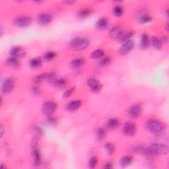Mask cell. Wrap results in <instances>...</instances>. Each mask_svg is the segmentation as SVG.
Returning <instances> with one entry per match:
<instances>
[{"instance_id":"1","label":"cell","mask_w":169,"mask_h":169,"mask_svg":"<svg viewBox=\"0 0 169 169\" xmlns=\"http://www.w3.org/2000/svg\"><path fill=\"white\" fill-rule=\"evenodd\" d=\"M134 150L137 153L146 156H157L167 154L168 153V147L164 144L153 143L148 147L138 145L134 148Z\"/></svg>"},{"instance_id":"2","label":"cell","mask_w":169,"mask_h":169,"mask_svg":"<svg viewBox=\"0 0 169 169\" xmlns=\"http://www.w3.org/2000/svg\"><path fill=\"white\" fill-rule=\"evenodd\" d=\"M146 128L151 133L155 135L161 134L164 130V126L162 122L155 119H150L146 122Z\"/></svg>"},{"instance_id":"3","label":"cell","mask_w":169,"mask_h":169,"mask_svg":"<svg viewBox=\"0 0 169 169\" xmlns=\"http://www.w3.org/2000/svg\"><path fill=\"white\" fill-rule=\"evenodd\" d=\"M90 44V41L87 38H75L70 42V46L75 50H83Z\"/></svg>"},{"instance_id":"4","label":"cell","mask_w":169,"mask_h":169,"mask_svg":"<svg viewBox=\"0 0 169 169\" xmlns=\"http://www.w3.org/2000/svg\"><path fill=\"white\" fill-rule=\"evenodd\" d=\"M13 23H14V25L17 26H18V27L24 28L31 24L32 19L29 16L22 15L15 18Z\"/></svg>"},{"instance_id":"5","label":"cell","mask_w":169,"mask_h":169,"mask_svg":"<svg viewBox=\"0 0 169 169\" xmlns=\"http://www.w3.org/2000/svg\"><path fill=\"white\" fill-rule=\"evenodd\" d=\"M37 141H34L32 145V155L33 157V163L36 167L39 166L41 163V153L36 144Z\"/></svg>"},{"instance_id":"6","label":"cell","mask_w":169,"mask_h":169,"mask_svg":"<svg viewBox=\"0 0 169 169\" xmlns=\"http://www.w3.org/2000/svg\"><path fill=\"white\" fill-rule=\"evenodd\" d=\"M15 86V82L11 78H8L3 81L2 84L1 91L3 94H9L11 92Z\"/></svg>"},{"instance_id":"7","label":"cell","mask_w":169,"mask_h":169,"mask_svg":"<svg viewBox=\"0 0 169 169\" xmlns=\"http://www.w3.org/2000/svg\"><path fill=\"white\" fill-rule=\"evenodd\" d=\"M56 108H57V104L54 101H48L42 106V112L44 114L50 116L54 113Z\"/></svg>"},{"instance_id":"8","label":"cell","mask_w":169,"mask_h":169,"mask_svg":"<svg viewBox=\"0 0 169 169\" xmlns=\"http://www.w3.org/2000/svg\"><path fill=\"white\" fill-rule=\"evenodd\" d=\"M87 85L91 90L94 92H98L102 89V84L100 81L95 78H90L88 79Z\"/></svg>"},{"instance_id":"9","label":"cell","mask_w":169,"mask_h":169,"mask_svg":"<svg viewBox=\"0 0 169 169\" xmlns=\"http://www.w3.org/2000/svg\"><path fill=\"white\" fill-rule=\"evenodd\" d=\"M136 125L133 122H127L123 127L124 134L127 136H132L136 132Z\"/></svg>"},{"instance_id":"10","label":"cell","mask_w":169,"mask_h":169,"mask_svg":"<svg viewBox=\"0 0 169 169\" xmlns=\"http://www.w3.org/2000/svg\"><path fill=\"white\" fill-rule=\"evenodd\" d=\"M135 46V42L133 40H129V41L124 42L121 48L120 49V54L122 55H125L128 54Z\"/></svg>"},{"instance_id":"11","label":"cell","mask_w":169,"mask_h":169,"mask_svg":"<svg viewBox=\"0 0 169 169\" xmlns=\"http://www.w3.org/2000/svg\"><path fill=\"white\" fill-rule=\"evenodd\" d=\"M142 111V107L140 104H135L131 106L129 109L128 113L132 118H137L140 116Z\"/></svg>"},{"instance_id":"12","label":"cell","mask_w":169,"mask_h":169,"mask_svg":"<svg viewBox=\"0 0 169 169\" xmlns=\"http://www.w3.org/2000/svg\"><path fill=\"white\" fill-rule=\"evenodd\" d=\"M11 56L13 57H15L17 59H21L23 58L26 55V52L25 50L23 49L21 46H13V47L11 50Z\"/></svg>"},{"instance_id":"13","label":"cell","mask_w":169,"mask_h":169,"mask_svg":"<svg viewBox=\"0 0 169 169\" xmlns=\"http://www.w3.org/2000/svg\"><path fill=\"white\" fill-rule=\"evenodd\" d=\"M37 20L39 24L42 25H46L49 24L50 23H51L52 17L48 13H42L38 15Z\"/></svg>"},{"instance_id":"14","label":"cell","mask_w":169,"mask_h":169,"mask_svg":"<svg viewBox=\"0 0 169 169\" xmlns=\"http://www.w3.org/2000/svg\"><path fill=\"white\" fill-rule=\"evenodd\" d=\"M122 33H123V29L120 26H114L109 32V36L112 39H119Z\"/></svg>"},{"instance_id":"15","label":"cell","mask_w":169,"mask_h":169,"mask_svg":"<svg viewBox=\"0 0 169 169\" xmlns=\"http://www.w3.org/2000/svg\"><path fill=\"white\" fill-rule=\"evenodd\" d=\"M81 106V101L80 100H75L71 101L67 104L66 109L69 112H74L78 110Z\"/></svg>"},{"instance_id":"16","label":"cell","mask_w":169,"mask_h":169,"mask_svg":"<svg viewBox=\"0 0 169 169\" xmlns=\"http://www.w3.org/2000/svg\"><path fill=\"white\" fill-rule=\"evenodd\" d=\"M150 44V38L149 35L146 33H143L141 35L140 40V46L141 48L143 49H146L149 47Z\"/></svg>"},{"instance_id":"17","label":"cell","mask_w":169,"mask_h":169,"mask_svg":"<svg viewBox=\"0 0 169 169\" xmlns=\"http://www.w3.org/2000/svg\"><path fill=\"white\" fill-rule=\"evenodd\" d=\"M85 63V60L83 58H77L74 59L71 62V66L72 68L77 69L81 68Z\"/></svg>"},{"instance_id":"18","label":"cell","mask_w":169,"mask_h":169,"mask_svg":"<svg viewBox=\"0 0 169 169\" xmlns=\"http://www.w3.org/2000/svg\"><path fill=\"white\" fill-rule=\"evenodd\" d=\"M96 25H97V27L99 29H106L108 26V20L105 17H101L98 20Z\"/></svg>"},{"instance_id":"19","label":"cell","mask_w":169,"mask_h":169,"mask_svg":"<svg viewBox=\"0 0 169 169\" xmlns=\"http://www.w3.org/2000/svg\"><path fill=\"white\" fill-rule=\"evenodd\" d=\"M132 161H133V157L131 155H127V156H125L122 158L120 162V164L122 167H126L131 164Z\"/></svg>"},{"instance_id":"20","label":"cell","mask_w":169,"mask_h":169,"mask_svg":"<svg viewBox=\"0 0 169 169\" xmlns=\"http://www.w3.org/2000/svg\"><path fill=\"white\" fill-rule=\"evenodd\" d=\"M150 43H151L153 47L157 50L161 49L163 46V43H162L161 39L158 38L156 36H152L150 40Z\"/></svg>"},{"instance_id":"21","label":"cell","mask_w":169,"mask_h":169,"mask_svg":"<svg viewBox=\"0 0 169 169\" xmlns=\"http://www.w3.org/2000/svg\"><path fill=\"white\" fill-rule=\"evenodd\" d=\"M92 13V9H89V8H83L81 10H79L78 12V16L80 18H86L88 17L90 15H91Z\"/></svg>"},{"instance_id":"22","label":"cell","mask_w":169,"mask_h":169,"mask_svg":"<svg viewBox=\"0 0 169 169\" xmlns=\"http://www.w3.org/2000/svg\"><path fill=\"white\" fill-rule=\"evenodd\" d=\"M6 63L7 64L11 66L13 68H17L19 67V62L17 58H16L15 57H9L8 59H6Z\"/></svg>"},{"instance_id":"23","label":"cell","mask_w":169,"mask_h":169,"mask_svg":"<svg viewBox=\"0 0 169 169\" xmlns=\"http://www.w3.org/2000/svg\"><path fill=\"white\" fill-rule=\"evenodd\" d=\"M134 34V32H133V31H127L125 32H123L120 38L118 39L119 41H120V42H126V41H129V40H130V38L133 36Z\"/></svg>"},{"instance_id":"24","label":"cell","mask_w":169,"mask_h":169,"mask_svg":"<svg viewBox=\"0 0 169 169\" xmlns=\"http://www.w3.org/2000/svg\"><path fill=\"white\" fill-rule=\"evenodd\" d=\"M42 64V59L40 57H36L30 60L29 65L32 68H38Z\"/></svg>"},{"instance_id":"25","label":"cell","mask_w":169,"mask_h":169,"mask_svg":"<svg viewBox=\"0 0 169 169\" xmlns=\"http://www.w3.org/2000/svg\"><path fill=\"white\" fill-rule=\"evenodd\" d=\"M32 132L34 134V141H37L38 139L41 137L42 135V130L39 126H33L32 127Z\"/></svg>"},{"instance_id":"26","label":"cell","mask_w":169,"mask_h":169,"mask_svg":"<svg viewBox=\"0 0 169 169\" xmlns=\"http://www.w3.org/2000/svg\"><path fill=\"white\" fill-rule=\"evenodd\" d=\"M67 83H68L67 79L65 78H59L56 79V80L54 82L53 85L56 87L63 88L67 85Z\"/></svg>"},{"instance_id":"27","label":"cell","mask_w":169,"mask_h":169,"mask_svg":"<svg viewBox=\"0 0 169 169\" xmlns=\"http://www.w3.org/2000/svg\"><path fill=\"white\" fill-rule=\"evenodd\" d=\"M120 124L118 119L116 118H112L107 122V127L110 129H114L118 128Z\"/></svg>"},{"instance_id":"28","label":"cell","mask_w":169,"mask_h":169,"mask_svg":"<svg viewBox=\"0 0 169 169\" xmlns=\"http://www.w3.org/2000/svg\"><path fill=\"white\" fill-rule=\"evenodd\" d=\"M104 52L101 49H97L96 50L92 52L91 55V58L92 59H99L103 57Z\"/></svg>"},{"instance_id":"29","label":"cell","mask_w":169,"mask_h":169,"mask_svg":"<svg viewBox=\"0 0 169 169\" xmlns=\"http://www.w3.org/2000/svg\"><path fill=\"white\" fill-rule=\"evenodd\" d=\"M96 135H97V138L98 140L99 141L103 140L106 136V135H107V134H106L105 129L103 128H99L97 130Z\"/></svg>"},{"instance_id":"30","label":"cell","mask_w":169,"mask_h":169,"mask_svg":"<svg viewBox=\"0 0 169 169\" xmlns=\"http://www.w3.org/2000/svg\"><path fill=\"white\" fill-rule=\"evenodd\" d=\"M56 79H57V76H56V74L54 72L48 73V74H46L45 80L49 83H52L53 84Z\"/></svg>"},{"instance_id":"31","label":"cell","mask_w":169,"mask_h":169,"mask_svg":"<svg viewBox=\"0 0 169 169\" xmlns=\"http://www.w3.org/2000/svg\"><path fill=\"white\" fill-rule=\"evenodd\" d=\"M46 74H41L38 75H36L33 78L32 81L35 85H38L42 83L43 81L45 80L46 79Z\"/></svg>"},{"instance_id":"32","label":"cell","mask_w":169,"mask_h":169,"mask_svg":"<svg viewBox=\"0 0 169 169\" xmlns=\"http://www.w3.org/2000/svg\"><path fill=\"white\" fill-rule=\"evenodd\" d=\"M113 13L115 16L120 17L124 13V9L120 5H116L114 7Z\"/></svg>"},{"instance_id":"33","label":"cell","mask_w":169,"mask_h":169,"mask_svg":"<svg viewBox=\"0 0 169 169\" xmlns=\"http://www.w3.org/2000/svg\"><path fill=\"white\" fill-rule=\"evenodd\" d=\"M152 20H153V19H152L151 17L146 14V13H143V14H141L140 17V21L141 23H149Z\"/></svg>"},{"instance_id":"34","label":"cell","mask_w":169,"mask_h":169,"mask_svg":"<svg viewBox=\"0 0 169 169\" xmlns=\"http://www.w3.org/2000/svg\"><path fill=\"white\" fill-rule=\"evenodd\" d=\"M56 56V52L54 51H48L44 56V59L46 61H51Z\"/></svg>"},{"instance_id":"35","label":"cell","mask_w":169,"mask_h":169,"mask_svg":"<svg viewBox=\"0 0 169 169\" xmlns=\"http://www.w3.org/2000/svg\"><path fill=\"white\" fill-rule=\"evenodd\" d=\"M111 58L109 56H105V57L101 58L100 62H99V65L102 67H104L110 64Z\"/></svg>"},{"instance_id":"36","label":"cell","mask_w":169,"mask_h":169,"mask_svg":"<svg viewBox=\"0 0 169 169\" xmlns=\"http://www.w3.org/2000/svg\"><path fill=\"white\" fill-rule=\"evenodd\" d=\"M104 147L106 149V150L107 151V153L111 155L114 153V152L115 151V147L114 146V145L110 142H107L104 145Z\"/></svg>"},{"instance_id":"37","label":"cell","mask_w":169,"mask_h":169,"mask_svg":"<svg viewBox=\"0 0 169 169\" xmlns=\"http://www.w3.org/2000/svg\"><path fill=\"white\" fill-rule=\"evenodd\" d=\"M98 163V158L96 157H92L89 161V167L91 168H95Z\"/></svg>"},{"instance_id":"38","label":"cell","mask_w":169,"mask_h":169,"mask_svg":"<svg viewBox=\"0 0 169 169\" xmlns=\"http://www.w3.org/2000/svg\"><path fill=\"white\" fill-rule=\"evenodd\" d=\"M47 123L50 124L52 125H54L56 124H57L58 120H57V118L54 116H48V118H47Z\"/></svg>"},{"instance_id":"39","label":"cell","mask_w":169,"mask_h":169,"mask_svg":"<svg viewBox=\"0 0 169 169\" xmlns=\"http://www.w3.org/2000/svg\"><path fill=\"white\" fill-rule=\"evenodd\" d=\"M75 87H72V88H70L69 89H68V90L65 91L64 93L63 94V97L65 98L69 97L75 92Z\"/></svg>"},{"instance_id":"40","label":"cell","mask_w":169,"mask_h":169,"mask_svg":"<svg viewBox=\"0 0 169 169\" xmlns=\"http://www.w3.org/2000/svg\"><path fill=\"white\" fill-rule=\"evenodd\" d=\"M113 168V164L111 163H107L103 167V168L104 169H111Z\"/></svg>"},{"instance_id":"41","label":"cell","mask_w":169,"mask_h":169,"mask_svg":"<svg viewBox=\"0 0 169 169\" xmlns=\"http://www.w3.org/2000/svg\"><path fill=\"white\" fill-rule=\"evenodd\" d=\"M32 92L35 95L39 94V89L37 87H32Z\"/></svg>"},{"instance_id":"42","label":"cell","mask_w":169,"mask_h":169,"mask_svg":"<svg viewBox=\"0 0 169 169\" xmlns=\"http://www.w3.org/2000/svg\"><path fill=\"white\" fill-rule=\"evenodd\" d=\"M161 42H162V43H167V41H168V38L167 37V36H163V38H162L161 40Z\"/></svg>"},{"instance_id":"43","label":"cell","mask_w":169,"mask_h":169,"mask_svg":"<svg viewBox=\"0 0 169 169\" xmlns=\"http://www.w3.org/2000/svg\"><path fill=\"white\" fill-rule=\"evenodd\" d=\"M3 134H4V128H3V125H1V137L3 136Z\"/></svg>"},{"instance_id":"44","label":"cell","mask_w":169,"mask_h":169,"mask_svg":"<svg viewBox=\"0 0 169 169\" xmlns=\"http://www.w3.org/2000/svg\"><path fill=\"white\" fill-rule=\"evenodd\" d=\"M65 3H67L68 4H72V3H74V2H73V1H66L65 2Z\"/></svg>"},{"instance_id":"45","label":"cell","mask_w":169,"mask_h":169,"mask_svg":"<svg viewBox=\"0 0 169 169\" xmlns=\"http://www.w3.org/2000/svg\"><path fill=\"white\" fill-rule=\"evenodd\" d=\"M165 29H166L167 31H168V23H167L166 25H165Z\"/></svg>"}]
</instances>
